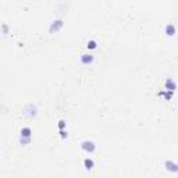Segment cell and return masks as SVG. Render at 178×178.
Returning a JSON list of instances; mask_svg holds the SVG:
<instances>
[{
	"instance_id": "6da1fadb",
	"label": "cell",
	"mask_w": 178,
	"mask_h": 178,
	"mask_svg": "<svg viewBox=\"0 0 178 178\" xmlns=\"http://www.w3.org/2000/svg\"><path fill=\"white\" fill-rule=\"evenodd\" d=\"M81 149L82 150H85L86 153H93L96 150V143L93 142V140H82L81 142Z\"/></svg>"
},
{
	"instance_id": "7a4b0ae2",
	"label": "cell",
	"mask_w": 178,
	"mask_h": 178,
	"mask_svg": "<svg viewBox=\"0 0 178 178\" xmlns=\"http://www.w3.org/2000/svg\"><path fill=\"white\" fill-rule=\"evenodd\" d=\"M63 25H64L63 19H54V21H51L50 26H49V31H50V33H56V32H58L63 28Z\"/></svg>"
},
{
	"instance_id": "3957f363",
	"label": "cell",
	"mask_w": 178,
	"mask_h": 178,
	"mask_svg": "<svg viewBox=\"0 0 178 178\" xmlns=\"http://www.w3.org/2000/svg\"><path fill=\"white\" fill-rule=\"evenodd\" d=\"M79 60H81V63H82V64H85V65H89V64L93 63V60H95V56H93V54H88V53H85V54H81Z\"/></svg>"
},
{
	"instance_id": "277c9868",
	"label": "cell",
	"mask_w": 178,
	"mask_h": 178,
	"mask_svg": "<svg viewBox=\"0 0 178 178\" xmlns=\"http://www.w3.org/2000/svg\"><path fill=\"white\" fill-rule=\"evenodd\" d=\"M165 168L171 172H178V164L175 161H172V160H167L165 161Z\"/></svg>"
},
{
	"instance_id": "5b68a950",
	"label": "cell",
	"mask_w": 178,
	"mask_h": 178,
	"mask_svg": "<svg viewBox=\"0 0 178 178\" xmlns=\"http://www.w3.org/2000/svg\"><path fill=\"white\" fill-rule=\"evenodd\" d=\"M19 136H25V138H32V129L29 127H24L19 132Z\"/></svg>"
},
{
	"instance_id": "8992f818",
	"label": "cell",
	"mask_w": 178,
	"mask_h": 178,
	"mask_svg": "<svg viewBox=\"0 0 178 178\" xmlns=\"http://www.w3.org/2000/svg\"><path fill=\"white\" fill-rule=\"evenodd\" d=\"M83 165H85L86 170H92V168L95 167V161L92 159H89V157H86V159L83 160Z\"/></svg>"
},
{
	"instance_id": "52a82bcc",
	"label": "cell",
	"mask_w": 178,
	"mask_h": 178,
	"mask_svg": "<svg viewBox=\"0 0 178 178\" xmlns=\"http://www.w3.org/2000/svg\"><path fill=\"white\" fill-rule=\"evenodd\" d=\"M165 88L168 89V90H175L177 85H175V82L172 81L171 78H167V81H165Z\"/></svg>"
},
{
	"instance_id": "ba28073f",
	"label": "cell",
	"mask_w": 178,
	"mask_h": 178,
	"mask_svg": "<svg viewBox=\"0 0 178 178\" xmlns=\"http://www.w3.org/2000/svg\"><path fill=\"white\" fill-rule=\"evenodd\" d=\"M165 33L168 36H174L175 35V26L172 25V24H168V25L165 26Z\"/></svg>"
},
{
	"instance_id": "9c48e42d",
	"label": "cell",
	"mask_w": 178,
	"mask_h": 178,
	"mask_svg": "<svg viewBox=\"0 0 178 178\" xmlns=\"http://www.w3.org/2000/svg\"><path fill=\"white\" fill-rule=\"evenodd\" d=\"M174 95V90H168V92H165V90H160L159 92V96H164L165 100H170Z\"/></svg>"
},
{
	"instance_id": "30bf717a",
	"label": "cell",
	"mask_w": 178,
	"mask_h": 178,
	"mask_svg": "<svg viewBox=\"0 0 178 178\" xmlns=\"http://www.w3.org/2000/svg\"><path fill=\"white\" fill-rule=\"evenodd\" d=\"M86 47H88V49H90V50H93V49H96V47H97V42H96V40H93V39H90L88 43H86Z\"/></svg>"
},
{
	"instance_id": "8fae6325",
	"label": "cell",
	"mask_w": 178,
	"mask_h": 178,
	"mask_svg": "<svg viewBox=\"0 0 178 178\" xmlns=\"http://www.w3.org/2000/svg\"><path fill=\"white\" fill-rule=\"evenodd\" d=\"M32 138H25V136H19V142L22 143V145H28V143H31Z\"/></svg>"
},
{
	"instance_id": "7c38bea8",
	"label": "cell",
	"mask_w": 178,
	"mask_h": 178,
	"mask_svg": "<svg viewBox=\"0 0 178 178\" xmlns=\"http://www.w3.org/2000/svg\"><path fill=\"white\" fill-rule=\"evenodd\" d=\"M60 136H61L63 139H65V138H68V132L64 131V129H60Z\"/></svg>"
},
{
	"instance_id": "4fadbf2b",
	"label": "cell",
	"mask_w": 178,
	"mask_h": 178,
	"mask_svg": "<svg viewBox=\"0 0 178 178\" xmlns=\"http://www.w3.org/2000/svg\"><path fill=\"white\" fill-rule=\"evenodd\" d=\"M65 125H67V124H65V121H64V120L58 121V129H64V128H65Z\"/></svg>"
}]
</instances>
